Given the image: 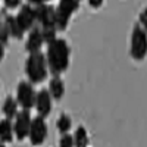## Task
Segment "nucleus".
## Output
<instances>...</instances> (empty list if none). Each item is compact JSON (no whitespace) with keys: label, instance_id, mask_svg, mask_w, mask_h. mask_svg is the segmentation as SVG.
Listing matches in <instances>:
<instances>
[{"label":"nucleus","instance_id":"nucleus-1","mask_svg":"<svg viewBox=\"0 0 147 147\" xmlns=\"http://www.w3.org/2000/svg\"><path fill=\"white\" fill-rule=\"evenodd\" d=\"M46 57L50 74L53 77H60L69 68L71 47L63 38H55L47 44Z\"/></svg>","mask_w":147,"mask_h":147},{"label":"nucleus","instance_id":"nucleus-2","mask_svg":"<svg viewBox=\"0 0 147 147\" xmlns=\"http://www.w3.org/2000/svg\"><path fill=\"white\" fill-rule=\"evenodd\" d=\"M25 74L27 78L31 84H41L47 77L50 71H49L47 57L38 52V53H30L25 60Z\"/></svg>","mask_w":147,"mask_h":147},{"label":"nucleus","instance_id":"nucleus-3","mask_svg":"<svg viewBox=\"0 0 147 147\" xmlns=\"http://www.w3.org/2000/svg\"><path fill=\"white\" fill-rule=\"evenodd\" d=\"M129 55L137 62H141L147 56V31L141 25H136L132 28Z\"/></svg>","mask_w":147,"mask_h":147},{"label":"nucleus","instance_id":"nucleus-4","mask_svg":"<svg viewBox=\"0 0 147 147\" xmlns=\"http://www.w3.org/2000/svg\"><path fill=\"white\" fill-rule=\"evenodd\" d=\"M81 0H59L56 7V28L57 31H65L69 25L71 16L80 9Z\"/></svg>","mask_w":147,"mask_h":147},{"label":"nucleus","instance_id":"nucleus-5","mask_svg":"<svg viewBox=\"0 0 147 147\" xmlns=\"http://www.w3.org/2000/svg\"><path fill=\"white\" fill-rule=\"evenodd\" d=\"M37 93L34 90V84L30 81H19L16 85V100L21 106V109L31 110L35 107V100H37Z\"/></svg>","mask_w":147,"mask_h":147},{"label":"nucleus","instance_id":"nucleus-6","mask_svg":"<svg viewBox=\"0 0 147 147\" xmlns=\"http://www.w3.org/2000/svg\"><path fill=\"white\" fill-rule=\"evenodd\" d=\"M47 132H49V128H47V124H46V118H43L40 115L34 116L32 122H31L30 136H28L30 143L35 147L44 144V141L47 140Z\"/></svg>","mask_w":147,"mask_h":147},{"label":"nucleus","instance_id":"nucleus-7","mask_svg":"<svg viewBox=\"0 0 147 147\" xmlns=\"http://www.w3.org/2000/svg\"><path fill=\"white\" fill-rule=\"evenodd\" d=\"M37 24L40 28H56V7L50 3L35 6ZM57 30V28H56Z\"/></svg>","mask_w":147,"mask_h":147},{"label":"nucleus","instance_id":"nucleus-8","mask_svg":"<svg viewBox=\"0 0 147 147\" xmlns=\"http://www.w3.org/2000/svg\"><path fill=\"white\" fill-rule=\"evenodd\" d=\"M31 122H32V118L30 115V110H25V109L19 110V113L13 119L15 137L18 141H24L25 138H28L30 129H31Z\"/></svg>","mask_w":147,"mask_h":147},{"label":"nucleus","instance_id":"nucleus-9","mask_svg":"<svg viewBox=\"0 0 147 147\" xmlns=\"http://www.w3.org/2000/svg\"><path fill=\"white\" fill-rule=\"evenodd\" d=\"M16 19L19 22L21 28L25 31V32H30L37 24V12H35V6L27 3V5H22L19 12L16 13Z\"/></svg>","mask_w":147,"mask_h":147},{"label":"nucleus","instance_id":"nucleus-10","mask_svg":"<svg viewBox=\"0 0 147 147\" xmlns=\"http://www.w3.org/2000/svg\"><path fill=\"white\" fill-rule=\"evenodd\" d=\"M52 102L53 97L50 96L47 88H41L37 93V100H35V110L37 113L43 118H47L52 112Z\"/></svg>","mask_w":147,"mask_h":147},{"label":"nucleus","instance_id":"nucleus-11","mask_svg":"<svg viewBox=\"0 0 147 147\" xmlns=\"http://www.w3.org/2000/svg\"><path fill=\"white\" fill-rule=\"evenodd\" d=\"M44 37H43V32H41V28L38 25H35L30 32H28V37H27V41H25V50L28 53H38L41 50V47L44 44Z\"/></svg>","mask_w":147,"mask_h":147},{"label":"nucleus","instance_id":"nucleus-12","mask_svg":"<svg viewBox=\"0 0 147 147\" xmlns=\"http://www.w3.org/2000/svg\"><path fill=\"white\" fill-rule=\"evenodd\" d=\"M6 10H7L6 7L2 9V22L7 27V30H9V32H10V37H12V38H15V40L24 38V34H25V31L21 28L16 16L6 15Z\"/></svg>","mask_w":147,"mask_h":147},{"label":"nucleus","instance_id":"nucleus-13","mask_svg":"<svg viewBox=\"0 0 147 147\" xmlns=\"http://www.w3.org/2000/svg\"><path fill=\"white\" fill-rule=\"evenodd\" d=\"M18 106H19V103H18V100H16V97L7 96L6 99L3 100V105H2V113H3V118L13 121V119L16 118V115L19 113Z\"/></svg>","mask_w":147,"mask_h":147},{"label":"nucleus","instance_id":"nucleus-14","mask_svg":"<svg viewBox=\"0 0 147 147\" xmlns=\"http://www.w3.org/2000/svg\"><path fill=\"white\" fill-rule=\"evenodd\" d=\"M15 137V129H13V124L10 119L3 118L0 121V143L2 144H7L12 143Z\"/></svg>","mask_w":147,"mask_h":147},{"label":"nucleus","instance_id":"nucleus-15","mask_svg":"<svg viewBox=\"0 0 147 147\" xmlns=\"http://www.w3.org/2000/svg\"><path fill=\"white\" fill-rule=\"evenodd\" d=\"M49 93H50V96L53 97V100L59 102L62 100V97L65 94V82L60 77H53L50 80V82H49Z\"/></svg>","mask_w":147,"mask_h":147},{"label":"nucleus","instance_id":"nucleus-16","mask_svg":"<svg viewBox=\"0 0 147 147\" xmlns=\"http://www.w3.org/2000/svg\"><path fill=\"white\" fill-rule=\"evenodd\" d=\"M72 136H74V143H75V147H88L90 138H88V132H87V129H85V127L80 125Z\"/></svg>","mask_w":147,"mask_h":147},{"label":"nucleus","instance_id":"nucleus-17","mask_svg":"<svg viewBox=\"0 0 147 147\" xmlns=\"http://www.w3.org/2000/svg\"><path fill=\"white\" fill-rule=\"evenodd\" d=\"M56 128L60 132V136H62V134H68L71 131V128H72V119H71V116L66 115V113H62L57 118V121H56Z\"/></svg>","mask_w":147,"mask_h":147},{"label":"nucleus","instance_id":"nucleus-18","mask_svg":"<svg viewBox=\"0 0 147 147\" xmlns=\"http://www.w3.org/2000/svg\"><path fill=\"white\" fill-rule=\"evenodd\" d=\"M9 37H10V32L7 30V27L2 22V25H0V56H5V50L6 47L9 46Z\"/></svg>","mask_w":147,"mask_h":147},{"label":"nucleus","instance_id":"nucleus-19","mask_svg":"<svg viewBox=\"0 0 147 147\" xmlns=\"http://www.w3.org/2000/svg\"><path fill=\"white\" fill-rule=\"evenodd\" d=\"M59 147H75V143H74V136L71 134H62L59 140Z\"/></svg>","mask_w":147,"mask_h":147},{"label":"nucleus","instance_id":"nucleus-20","mask_svg":"<svg viewBox=\"0 0 147 147\" xmlns=\"http://www.w3.org/2000/svg\"><path fill=\"white\" fill-rule=\"evenodd\" d=\"M21 3L22 0H3V7H6L7 10H12V9H16Z\"/></svg>","mask_w":147,"mask_h":147},{"label":"nucleus","instance_id":"nucleus-21","mask_svg":"<svg viewBox=\"0 0 147 147\" xmlns=\"http://www.w3.org/2000/svg\"><path fill=\"white\" fill-rule=\"evenodd\" d=\"M138 21H140V25L147 31V7H144V9L141 10V13H140V16H138Z\"/></svg>","mask_w":147,"mask_h":147},{"label":"nucleus","instance_id":"nucleus-22","mask_svg":"<svg viewBox=\"0 0 147 147\" xmlns=\"http://www.w3.org/2000/svg\"><path fill=\"white\" fill-rule=\"evenodd\" d=\"M87 2H88V5H90L91 9H99L103 5L105 0H87Z\"/></svg>","mask_w":147,"mask_h":147},{"label":"nucleus","instance_id":"nucleus-23","mask_svg":"<svg viewBox=\"0 0 147 147\" xmlns=\"http://www.w3.org/2000/svg\"><path fill=\"white\" fill-rule=\"evenodd\" d=\"M27 2L32 6H40V5H44V3H49L50 0H27Z\"/></svg>","mask_w":147,"mask_h":147},{"label":"nucleus","instance_id":"nucleus-24","mask_svg":"<svg viewBox=\"0 0 147 147\" xmlns=\"http://www.w3.org/2000/svg\"><path fill=\"white\" fill-rule=\"evenodd\" d=\"M0 147H6V144H2V146H0Z\"/></svg>","mask_w":147,"mask_h":147}]
</instances>
